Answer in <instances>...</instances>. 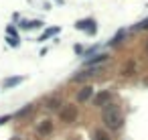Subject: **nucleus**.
<instances>
[{"mask_svg": "<svg viewBox=\"0 0 148 140\" xmlns=\"http://www.w3.org/2000/svg\"><path fill=\"white\" fill-rule=\"evenodd\" d=\"M108 59V55H97L95 59H91V61H87V63H97V61H105Z\"/></svg>", "mask_w": 148, "mask_h": 140, "instance_id": "423d86ee", "label": "nucleus"}, {"mask_svg": "<svg viewBox=\"0 0 148 140\" xmlns=\"http://www.w3.org/2000/svg\"><path fill=\"white\" fill-rule=\"evenodd\" d=\"M57 33H59V27H53V29H49V31H45L43 35H41L39 41H47L49 37H53V35H57Z\"/></svg>", "mask_w": 148, "mask_h": 140, "instance_id": "39448f33", "label": "nucleus"}, {"mask_svg": "<svg viewBox=\"0 0 148 140\" xmlns=\"http://www.w3.org/2000/svg\"><path fill=\"white\" fill-rule=\"evenodd\" d=\"M23 81H25V77H20V75H18V77H6L2 85H4V87H14V85H18V83H23Z\"/></svg>", "mask_w": 148, "mask_h": 140, "instance_id": "7ed1b4c3", "label": "nucleus"}, {"mask_svg": "<svg viewBox=\"0 0 148 140\" xmlns=\"http://www.w3.org/2000/svg\"><path fill=\"white\" fill-rule=\"evenodd\" d=\"M75 27L77 29H85L87 33H95V22L93 20H81V22H77Z\"/></svg>", "mask_w": 148, "mask_h": 140, "instance_id": "f03ea898", "label": "nucleus"}, {"mask_svg": "<svg viewBox=\"0 0 148 140\" xmlns=\"http://www.w3.org/2000/svg\"><path fill=\"white\" fill-rule=\"evenodd\" d=\"M103 122H105L108 128H120L122 116H120V112H118L116 106H108V108L103 110Z\"/></svg>", "mask_w": 148, "mask_h": 140, "instance_id": "f257e3e1", "label": "nucleus"}, {"mask_svg": "<svg viewBox=\"0 0 148 140\" xmlns=\"http://www.w3.org/2000/svg\"><path fill=\"white\" fill-rule=\"evenodd\" d=\"M91 93H93V89H91V87H83V89L79 91V96H77V100H79V102H85V100H87V98L91 96Z\"/></svg>", "mask_w": 148, "mask_h": 140, "instance_id": "20e7f679", "label": "nucleus"}]
</instances>
